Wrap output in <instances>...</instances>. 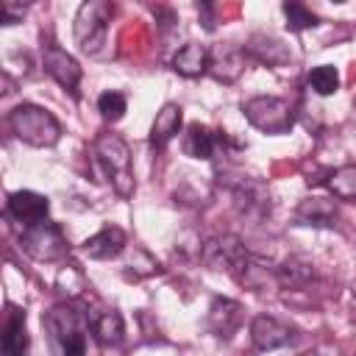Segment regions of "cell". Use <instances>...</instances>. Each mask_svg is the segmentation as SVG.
Returning a JSON list of instances; mask_svg holds the SVG:
<instances>
[{
  "instance_id": "6da1fadb",
  "label": "cell",
  "mask_w": 356,
  "mask_h": 356,
  "mask_svg": "<svg viewBox=\"0 0 356 356\" xmlns=\"http://www.w3.org/2000/svg\"><path fill=\"white\" fill-rule=\"evenodd\" d=\"M92 167L97 178H106L120 197L134 195V170H131V150L122 136L100 134L92 145Z\"/></svg>"
},
{
  "instance_id": "7a4b0ae2",
  "label": "cell",
  "mask_w": 356,
  "mask_h": 356,
  "mask_svg": "<svg viewBox=\"0 0 356 356\" xmlns=\"http://www.w3.org/2000/svg\"><path fill=\"white\" fill-rule=\"evenodd\" d=\"M42 323H44V331L50 337L56 356H86L89 317L83 312L61 303V306H53Z\"/></svg>"
},
{
  "instance_id": "3957f363",
  "label": "cell",
  "mask_w": 356,
  "mask_h": 356,
  "mask_svg": "<svg viewBox=\"0 0 356 356\" xmlns=\"http://www.w3.org/2000/svg\"><path fill=\"white\" fill-rule=\"evenodd\" d=\"M8 128L14 131L17 139H22L31 147H53L61 136L58 120L33 103H19L17 108L8 111Z\"/></svg>"
},
{
  "instance_id": "277c9868",
  "label": "cell",
  "mask_w": 356,
  "mask_h": 356,
  "mask_svg": "<svg viewBox=\"0 0 356 356\" xmlns=\"http://www.w3.org/2000/svg\"><path fill=\"white\" fill-rule=\"evenodd\" d=\"M114 14V6L106 0H89L81 3L78 14H75V42L83 53L95 56L103 44H106V33H108V19Z\"/></svg>"
},
{
  "instance_id": "5b68a950",
  "label": "cell",
  "mask_w": 356,
  "mask_h": 356,
  "mask_svg": "<svg viewBox=\"0 0 356 356\" xmlns=\"http://www.w3.org/2000/svg\"><path fill=\"white\" fill-rule=\"evenodd\" d=\"M242 111L248 122L264 134H286L292 128V106L281 97L259 95L242 103Z\"/></svg>"
},
{
  "instance_id": "8992f818",
  "label": "cell",
  "mask_w": 356,
  "mask_h": 356,
  "mask_svg": "<svg viewBox=\"0 0 356 356\" xmlns=\"http://www.w3.org/2000/svg\"><path fill=\"white\" fill-rule=\"evenodd\" d=\"M22 250L36 261H58L67 256V239L56 222H36L19 234Z\"/></svg>"
},
{
  "instance_id": "52a82bcc",
  "label": "cell",
  "mask_w": 356,
  "mask_h": 356,
  "mask_svg": "<svg viewBox=\"0 0 356 356\" xmlns=\"http://www.w3.org/2000/svg\"><path fill=\"white\" fill-rule=\"evenodd\" d=\"M42 61H44V72L61 86L67 89L72 97H78V83H81V64L67 53L61 50L58 44H47L42 50Z\"/></svg>"
},
{
  "instance_id": "ba28073f",
  "label": "cell",
  "mask_w": 356,
  "mask_h": 356,
  "mask_svg": "<svg viewBox=\"0 0 356 356\" xmlns=\"http://www.w3.org/2000/svg\"><path fill=\"white\" fill-rule=\"evenodd\" d=\"M47 211H50L47 197L39 195V192H31V189L11 192L8 195V203H6V214L11 220L22 222V228H31L36 222H44L47 220Z\"/></svg>"
},
{
  "instance_id": "9c48e42d",
  "label": "cell",
  "mask_w": 356,
  "mask_h": 356,
  "mask_svg": "<svg viewBox=\"0 0 356 356\" xmlns=\"http://www.w3.org/2000/svg\"><path fill=\"white\" fill-rule=\"evenodd\" d=\"M203 261L206 267L211 270H234L245 256H248V248L234 236V234H222V236H211L206 245H203Z\"/></svg>"
},
{
  "instance_id": "30bf717a",
  "label": "cell",
  "mask_w": 356,
  "mask_h": 356,
  "mask_svg": "<svg viewBox=\"0 0 356 356\" xmlns=\"http://www.w3.org/2000/svg\"><path fill=\"white\" fill-rule=\"evenodd\" d=\"M234 203L239 214L261 220L264 214H270V189L256 178H242L234 184Z\"/></svg>"
},
{
  "instance_id": "8fae6325",
  "label": "cell",
  "mask_w": 356,
  "mask_h": 356,
  "mask_svg": "<svg viewBox=\"0 0 356 356\" xmlns=\"http://www.w3.org/2000/svg\"><path fill=\"white\" fill-rule=\"evenodd\" d=\"M250 339L259 350H275V348L289 345L295 339V331L273 314H259L250 323Z\"/></svg>"
},
{
  "instance_id": "7c38bea8",
  "label": "cell",
  "mask_w": 356,
  "mask_h": 356,
  "mask_svg": "<svg viewBox=\"0 0 356 356\" xmlns=\"http://www.w3.org/2000/svg\"><path fill=\"white\" fill-rule=\"evenodd\" d=\"M245 70V50L234 42H222L214 50H209V72L222 81V83H234Z\"/></svg>"
},
{
  "instance_id": "4fadbf2b",
  "label": "cell",
  "mask_w": 356,
  "mask_h": 356,
  "mask_svg": "<svg viewBox=\"0 0 356 356\" xmlns=\"http://www.w3.org/2000/svg\"><path fill=\"white\" fill-rule=\"evenodd\" d=\"M31 345L28 328H25V309L8 303L6 323H3V356H25Z\"/></svg>"
},
{
  "instance_id": "5bb4252c",
  "label": "cell",
  "mask_w": 356,
  "mask_h": 356,
  "mask_svg": "<svg viewBox=\"0 0 356 356\" xmlns=\"http://www.w3.org/2000/svg\"><path fill=\"white\" fill-rule=\"evenodd\" d=\"M122 250H125V231L120 225H103L95 236H89L83 242V253L89 259H100V261L117 259Z\"/></svg>"
},
{
  "instance_id": "9a60e30c",
  "label": "cell",
  "mask_w": 356,
  "mask_h": 356,
  "mask_svg": "<svg viewBox=\"0 0 356 356\" xmlns=\"http://www.w3.org/2000/svg\"><path fill=\"white\" fill-rule=\"evenodd\" d=\"M222 142H225L222 134H217V131H211V128H206L200 122H192L186 128V134H184V153L192 156V159L209 161V159H214V153H217V147Z\"/></svg>"
},
{
  "instance_id": "2e32d148",
  "label": "cell",
  "mask_w": 356,
  "mask_h": 356,
  "mask_svg": "<svg viewBox=\"0 0 356 356\" xmlns=\"http://www.w3.org/2000/svg\"><path fill=\"white\" fill-rule=\"evenodd\" d=\"M242 323V306L231 298H214L209 306V325L217 337L228 339Z\"/></svg>"
},
{
  "instance_id": "e0dca14e",
  "label": "cell",
  "mask_w": 356,
  "mask_h": 356,
  "mask_svg": "<svg viewBox=\"0 0 356 356\" xmlns=\"http://www.w3.org/2000/svg\"><path fill=\"white\" fill-rule=\"evenodd\" d=\"M181 122H184V108H181L178 103H164L161 111H159L156 120H153L150 145H153V147H164V145L181 131Z\"/></svg>"
},
{
  "instance_id": "ac0fdd59",
  "label": "cell",
  "mask_w": 356,
  "mask_h": 356,
  "mask_svg": "<svg viewBox=\"0 0 356 356\" xmlns=\"http://www.w3.org/2000/svg\"><path fill=\"white\" fill-rule=\"evenodd\" d=\"M92 334L103 348L120 345L125 339V323L120 317V312L114 309H100L97 314H92Z\"/></svg>"
},
{
  "instance_id": "d6986e66",
  "label": "cell",
  "mask_w": 356,
  "mask_h": 356,
  "mask_svg": "<svg viewBox=\"0 0 356 356\" xmlns=\"http://www.w3.org/2000/svg\"><path fill=\"white\" fill-rule=\"evenodd\" d=\"M245 56H253L256 61H261L267 67H281V64L289 61V53H286L284 42H278L273 36H264V33L250 36V42L245 44Z\"/></svg>"
},
{
  "instance_id": "ffe728a7",
  "label": "cell",
  "mask_w": 356,
  "mask_h": 356,
  "mask_svg": "<svg viewBox=\"0 0 356 356\" xmlns=\"http://www.w3.org/2000/svg\"><path fill=\"white\" fill-rule=\"evenodd\" d=\"M172 70L184 78H197L203 72H209V50L197 42L184 44L175 56H172Z\"/></svg>"
},
{
  "instance_id": "44dd1931",
  "label": "cell",
  "mask_w": 356,
  "mask_h": 356,
  "mask_svg": "<svg viewBox=\"0 0 356 356\" xmlns=\"http://www.w3.org/2000/svg\"><path fill=\"white\" fill-rule=\"evenodd\" d=\"M295 214L303 225H334L339 217L334 200H328V197H306V200H300Z\"/></svg>"
},
{
  "instance_id": "7402d4cb",
  "label": "cell",
  "mask_w": 356,
  "mask_h": 356,
  "mask_svg": "<svg viewBox=\"0 0 356 356\" xmlns=\"http://www.w3.org/2000/svg\"><path fill=\"white\" fill-rule=\"evenodd\" d=\"M275 281L284 289H303L314 281V267L298 256H289L281 267H275Z\"/></svg>"
},
{
  "instance_id": "603a6c76",
  "label": "cell",
  "mask_w": 356,
  "mask_h": 356,
  "mask_svg": "<svg viewBox=\"0 0 356 356\" xmlns=\"http://www.w3.org/2000/svg\"><path fill=\"white\" fill-rule=\"evenodd\" d=\"M328 192L339 200H356V167L345 164L339 170H328V178L323 181Z\"/></svg>"
},
{
  "instance_id": "cb8c5ba5",
  "label": "cell",
  "mask_w": 356,
  "mask_h": 356,
  "mask_svg": "<svg viewBox=\"0 0 356 356\" xmlns=\"http://www.w3.org/2000/svg\"><path fill=\"white\" fill-rule=\"evenodd\" d=\"M306 81H309V86H312L317 95H323V97H328V95H334V92L339 89V72H337V67H331V64L314 67Z\"/></svg>"
},
{
  "instance_id": "d4e9b609",
  "label": "cell",
  "mask_w": 356,
  "mask_h": 356,
  "mask_svg": "<svg viewBox=\"0 0 356 356\" xmlns=\"http://www.w3.org/2000/svg\"><path fill=\"white\" fill-rule=\"evenodd\" d=\"M284 8V17H286V28L289 31H306V28H314V25H320L317 22V14L312 11V8H306L303 3H284L281 6Z\"/></svg>"
},
{
  "instance_id": "484cf974",
  "label": "cell",
  "mask_w": 356,
  "mask_h": 356,
  "mask_svg": "<svg viewBox=\"0 0 356 356\" xmlns=\"http://www.w3.org/2000/svg\"><path fill=\"white\" fill-rule=\"evenodd\" d=\"M125 108H128V100H125L122 92H111V89H108V92H103V95L97 97V111H100L103 120H108V122L122 120Z\"/></svg>"
},
{
  "instance_id": "4316f807",
  "label": "cell",
  "mask_w": 356,
  "mask_h": 356,
  "mask_svg": "<svg viewBox=\"0 0 356 356\" xmlns=\"http://www.w3.org/2000/svg\"><path fill=\"white\" fill-rule=\"evenodd\" d=\"M25 17V6H17V3H11V0H3L0 3V22L3 25H14V22H19Z\"/></svg>"
},
{
  "instance_id": "83f0119b",
  "label": "cell",
  "mask_w": 356,
  "mask_h": 356,
  "mask_svg": "<svg viewBox=\"0 0 356 356\" xmlns=\"http://www.w3.org/2000/svg\"><path fill=\"white\" fill-rule=\"evenodd\" d=\"M300 356H342V350L337 345H317V348H312V350H306Z\"/></svg>"
}]
</instances>
